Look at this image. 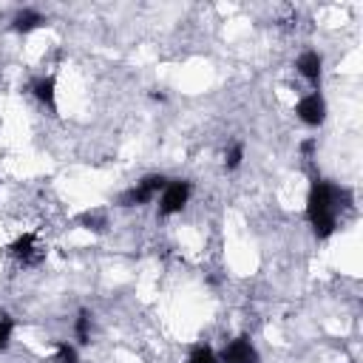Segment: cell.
<instances>
[{"instance_id":"6da1fadb","label":"cell","mask_w":363,"mask_h":363,"mask_svg":"<svg viewBox=\"0 0 363 363\" xmlns=\"http://www.w3.org/2000/svg\"><path fill=\"white\" fill-rule=\"evenodd\" d=\"M337 201H340V187L315 179L309 199H306V216L312 221V230L318 238H329L337 224Z\"/></svg>"},{"instance_id":"7a4b0ae2","label":"cell","mask_w":363,"mask_h":363,"mask_svg":"<svg viewBox=\"0 0 363 363\" xmlns=\"http://www.w3.org/2000/svg\"><path fill=\"white\" fill-rule=\"evenodd\" d=\"M164 184H167V179L159 173H153V176H145L142 182H136L130 190H125L122 196H119V204L122 207H136V204H145V201H150L156 193H162L164 190Z\"/></svg>"},{"instance_id":"3957f363","label":"cell","mask_w":363,"mask_h":363,"mask_svg":"<svg viewBox=\"0 0 363 363\" xmlns=\"http://www.w3.org/2000/svg\"><path fill=\"white\" fill-rule=\"evenodd\" d=\"M190 199V182H170L164 184L162 190V199H159V213L162 216H173L179 213Z\"/></svg>"},{"instance_id":"277c9868","label":"cell","mask_w":363,"mask_h":363,"mask_svg":"<svg viewBox=\"0 0 363 363\" xmlns=\"http://www.w3.org/2000/svg\"><path fill=\"white\" fill-rule=\"evenodd\" d=\"M295 113H298L301 122H306V125H320L323 116H326L323 96H320V94H306V96L295 105Z\"/></svg>"},{"instance_id":"5b68a950","label":"cell","mask_w":363,"mask_h":363,"mask_svg":"<svg viewBox=\"0 0 363 363\" xmlns=\"http://www.w3.org/2000/svg\"><path fill=\"white\" fill-rule=\"evenodd\" d=\"M252 357H255V349L250 337H235L221 349V363H247Z\"/></svg>"},{"instance_id":"8992f818","label":"cell","mask_w":363,"mask_h":363,"mask_svg":"<svg viewBox=\"0 0 363 363\" xmlns=\"http://www.w3.org/2000/svg\"><path fill=\"white\" fill-rule=\"evenodd\" d=\"M9 250H11V255H14V258H20L23 264H34V261H40V258H43V252H40V247H37V238H34L31 233L20 235Z\"/></svg>"},{"instance_id":"52a82bcc","label":"cell","mask_w":363,"mask_h":363,"mask_svg":"<svg viewBox=\"0 0 363 363\" xmlns=\"http://www.w3.org/2000/svg\"><path fill=\"white\" fill-rule=\"evenodd\" d=\"M295 68H298V74H301V77H306L309 82H315V85H318V79H320V68H323V60H320V54H318V51H303V54L298 57Z\"/></svg>"},{"instance_id":"ba28073f","label":"cell","mask_w":363,"mask_h":363,"mask_svg":"<svg viewBox=\"0 0 363 363\" xmlns=\"http://www.w3.org/2000/svg\"><path fill=\"white\" fill-rule=\"evenodd\" d=\"M43 23H45V17H43V14H37V11H31V9H26V11H20V14L14 17L11 28H14V31H31V28H37V26H43Z\"/></svg>"},{"instance_id":"9c48e42d","label":"cell","mask_w":363,"mask_h":363,"mask_svg":"<svg viewBox=\"0 0 363 363\" xmlns=\"http://www.w3.org/2000/svg\"><path fill=\"white\" fill-rule=\"evenodd\" d=\"M31 88H34V96H37L40 102H45L48 108H54V77H43V79H37Z\"/></svg>"},{"instance_id":"30bf717a","label":"cell","mask_w":363,"mask_h":363,"mask_svg":"<svg viewBox=\"0 0 363 363\" xmlns=\"http://www.w3.org/2000/svg\"><path fill=\"white\" fill-rule=\"evenodd\" d=\"M74 332H77L79 343H91V315L88 312H79V318L74 323Z\"/></svg>"},{"instance_id":"8fae6325","label":"cell","mask_w":363,"mask_h":363,"mask_svg":"<svg viewBox=\"0 0 363 363\" xmlns=\"http://www.w3.org/2000/svg\"><path fill=\"white\" fill-rule=\"evenodd\" d=\"M187 363H218V360H216V354H213V349H210V346L199 343V346H193V352H190Z\"/></svg>"},{"instance_id":"7c38bea8","label":"cell","mask_w":363,"mask_h":363,"mask_svg":"<svg viewBox=\"0 0 363 363\" xmlns=\"http://www.w3.org/2000/svg\"><path fill=\"white\" fill-rule=\"evenodd\" d=\"M57 363H79L77 349L68 343H57Z\"/></svg>"},{"instance_id":"4fadbf2b","label":"cell","mask_w":363,"mask_h":363,"mask_svg":"<svg viewBox=\"0 0 363 363\" xmlns=\"http://www.w3.org/2000/svg\"><path fill=\"white\" fill-rule=\"evenodd\" d=\"M241 159H244V145H233V147L227 150V159H224V164H227L230 170H235V167L241 164Z\"/></svg>"},{"instance_id":"5bb4252c","label":"cell","mask_w":363,"mask_h":363,"mask_svg":"<svg viewBox=\"0 0 363 363\" xmlns=\"http://www.w3.org/2000/svg\"><path fill=\"white\" fill-rule=\"evenodd\" d=\"M79 221L88 224V230H102V227H105V216H102V213H85Z\"/></svg>"},{"instance_id":"9a60e30c","label":"cell","mask_w":363,"mask_h":363,"mask_svg":"<svg viewBox=\"0 0 363 363\" xmlns=\"http://www.w3.org/2000/svg\"><path fill=\"white\" fill-rule=\"evenodd\" d=\"M11 329H14V323H11V318H3V320H0V349H6V346H9V337H11Z\"/></svg>"},{"instance_id":"2e32d148","label":"cell","mask_w":363,"mask_h":363,"mask_svg":"<svg viewBox=\"0 0 363 363\" xmlns=\"http://www.w3.org/2000/svg\"><path fill=\"white\" fill-rule=\"evenodd\" d=\"M301 150H303V153H306V156H309V153H312V150H315V142H312V139H306V142H303V145H301Z\"/></svg>"},{"instance_id":"e0dca14e","label":"cell","mask_w":363,"mask_h":363,"mask_svg":"<svg viewBox=\"0 0 363 363\" xmlns=\"http://www.w3.org/2000/svg\"><path fill=\"white\" fill-rule=\"evenodd\" d=\"M247 363H258V354H255V357H252V360H247Z\"/></svg>"}]
</instances>
